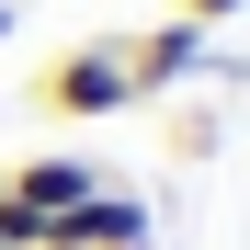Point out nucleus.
Segmentation results:
<instances>
[{
    "label": "nucleus",
    "instance_id": "nucleus-1",
    "mask_svg": "<svg viewBox=\"0 0 250 250\" xmlns=\"http://www.w3.org/2000/svg\"><path fill=\"white\" fill-rule=\"evenodd\" d=\"M34 103H46L57 125H103V114H125V103H137V80H125V46H103V34H91V46H68L46 80H34Z\"/></svg>",
    "mask_w": 250,
    "mask_h": 250
},
{
    "label": "nucleus",
    "instance_id": "nucleus-2",
    "mask_svg": "<svg viewBox=\"0 0 250 250\" xmlns=\"http://www.w3.org/2000/svg\"><path fill=\"white\" fill-rule=\"evenodd\" d=\"M114 46H125V80H137V103H171L182 91V80H205V68H216V34H205V23H148V34H114Z\"/></svg>",
    "mask_w": 250,
    "mask_h": 250
},
{
    "label": "nucleus",
    "instance_id": "nucleus-3",
    "mask_svg": "<svg viewBox=\"0 0 250 250\" xmlns=\"http://www.w3.org/2000/svg\"><path fill=\"white\" fill-rule=\"evenodd\" d=\"M148 193H125V182H91L68 205V216H46V250H148Z\"/></svg>",
    "mask_w": 250,
    "mask_h": 250
},
{
    "label": "nucleus",
    "instance_id": "nucleus-4",
    "mask_svg": "<svg viewBox=\"0 0 250 250\" xmlns=\"http://www.w3.org/2000/svg\"><path fill=\"white\" fill-rule=\"evenodd\" d=\"M91 182H103V171H91L80 148H46V159H12V182H0V193H12L34 228H46V216H68V205L91 193Z\"/></svg>",
    "mask_w": 250,
    "mask_h": 250
},
{
    "label": "nucleus",
    "instance_id": "nucleus-5",
    "mask_svg": "<svg viewBox=\"0 0 250 250\" xmlns=\"http://www.w3.org/2000/svg\"><path fill=\"white\" fill-rule=\"evenodd\" d=\"M171 159H216V114L182 103V114H171Z\"/></svg>",
    "mask_w": 250,
    "mask_h": 250
},
{
    "label": "nucleus",
    "instance_id": "nucleus-6",
    "mask_svg": "<svg viewBox=\"0 0 250 250\" xmlns=\"http://www.w3.org/2000/svg\"><path fill=\"white\" fill-rule=\"evenodd\" d=\"M228 12H250V0H182V23H205V34H216Z\"/></svg>",
    "mask_w": 250,
    "mask_h": 250
},
{
    "label": "nucleus",
    "instance_id": "nucleus-7",
    "mask_svg": "<svg viewBox=\"0 0 250 250\" xmlns=\"http://www.w3.org/2000/svg\"><path fill=\"white\" fill-rule=\"evenodd\" d=\"M0 46H12V0H0Z\"/></svg>",
    "mask_w": 250,
    "mask_h": 250
}]
</instances>
